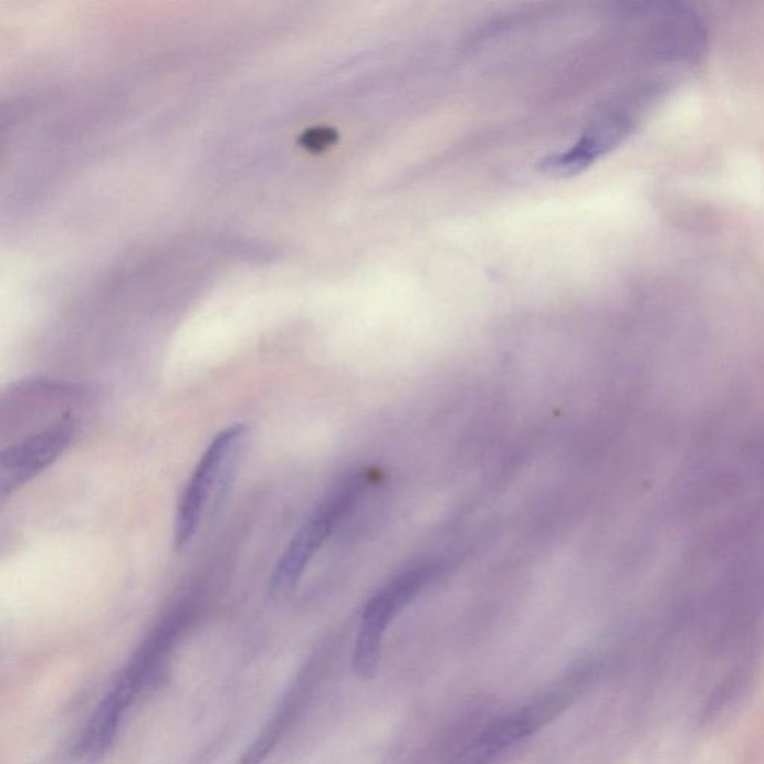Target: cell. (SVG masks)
I'll use <instances>...</instances> for the list:
<instances>
[{"label": "cell", "instance_id": "1", "mask_svg": "<svg viewBox=\"0 0 764 764\" xmlns=\"http://www.w3.org/2000/svg\"><path fill=\"white\" fill-rule=\"evenodd\" d=\"M245 439V426H230L212 439L200 457L175 514V548L182 550L189 545L207 512L228 492L241 460Z\"/></svg>", "mask_w": 764, "mask_h": 764}, {"label": "cell", "instance_id": "2", "mask_svg": "<svg viewBox=\"0 0 764 764\" xmlns=\"http://www.w3.org/2000/svg\"><path fill=\"white\" fill-rule=\"evenodd\" d=\"M366 485H368L366 473H352L315 507L273 567L271 579H269V595L272 599H281L294 590L305 571L308 569L310 563L356 505Z\"/></svg>", "mask_w": 764, "mask_h": 764}, {"label": "cell", "instance_id": "3", "mask_svg": "<svg viewBox=\"0 0 764 764\" xmlns=\"http://www.w3.org/2000/svg\"><path fill=\"white\" fill-rule=\"evenodd\" d=\"M438 569L433 563L414 566L391 579L366 604L353 655L354 672L363 680H370L377 673L387 627L422 588L432 583Z\"/></svg>", "mask_w": 764, "mask_h": 764}, {"label": "cell", "instance_id": "4", "mask_svg": "<svg viewBox=\"0 0 764 764\" xmlns=\"http://www.w3.org/2000/svg\"><path fill=\"white\" fill-rule=\"evenodd\" d=\"M574 687L550 691L522 710L494 721L473 740L457 751L450 764H486L505 753L516 742L526 740L537 730L552 723L574 700Z\"/></svg>", "mask_w": 764, "mask_h": 764}, {"label": "cell", "instance_id": "5", "mask_svg": "<svg viewBox=\"0 0 764 764\" xmlns=\"http://www.w3.org/2000/svg\"><path fill=\"white\" fill-rule=\"evenodd\" d=\"M74 427L60 422L6 448L0 456V494L6 499L51 467L70 447Z\"/></svg>", "mask_w": 764, "mask_h": 764}, {"label": "cell", "instance_id": "6", "mask_svg": "<svg viewBox=\"0 0 764 764\" xmlns=\"http://www.w3.org/2000/svg\"><path fill=\"white\" fill-rule=\"evenodd\" d=\"M293 699H285L283 705L276 711V714L272 716L269 721L266 728L262 730V733L255 737L253 744L250 749L243 753L242 757L238 760L237 764H262L268 755L271 754L273 746L283 736L285 728H287V721L290 715H292Z\"/></svg>", "mask_w": 764, "mask_h": 764}, {"label": "cell", "instance_id": "7", "mask_svg": "<svg viewBox=\"0 0 764 764\" xmlns=\"http://www.w3.org/2000/svg\"><path fill=\"white\" fill-rule=\"evenodd\" d=\"M40 764H87L83 758L76 754L74 746L70 745L66 749L55 751V753L49 755L42 760Z\"/></svg>", "mask_w": 764, "mask_h": 764}]
</instances>
